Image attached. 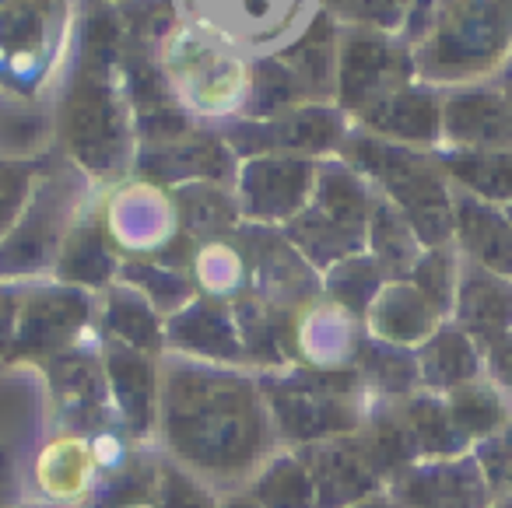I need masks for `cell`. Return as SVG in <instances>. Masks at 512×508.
I'll return each instance as SVG.
<instances>
[{
	"instance_id": "obj_1",
	"label": "cell",
	"mask_w": 512,
	"mask_h": 508,
	"mask_svg": "<svg viewBox=\"0 0 512 508\" xmlns=\"http://www.w3.org/2000/svg\"><path fill=\"white\" fill-rule=\"evenodd\" d=\"M123 25L116 4L88 0L78 29V57L60 92L53 130L78 169L99 179H116L137 158L134 113L123 92Z\"/></svg>"
},
{
	"instance_id": "obj_2",
	"label": "cell",
	"mask_w": 512,
	"mask_h": 508,
	"mask_svg": "<svg viewBox=\"0 0 512 508\" xmlns=\"http://www.w3.org/2000/svg\"><path fill=\"white\" fill-rule=\"evenodd\" d=\"M169 449L211 484H239L267 452V410L249 382L200 365H172L162 386Z\"/></svg>"
},
{
	"instance_id": "obj_3",
	"label": "cell",
	"mask_w": 512,
	"mask_h": 508,
	"mask_svg": "<svg viewBox=\"0 0 512 508\" xmlns=\"http://www.w3.org/2000/svg\"><path fill=\"white\" fill-rule=\"evenodd\" d=\"M341 158L383 190V197L411 221L421 246L435 249L453 242V193L442 162L407 144L383 141L369 130L348 134Z\"/></svg>"
},
{
	"instance_id": "obj_4",
	"label": "cell",
	"mask_w": 512,
	"mask_h": 508,
	"mask_svg": "<svg viewBox=\"0 0 512 508\" xmlns=\"http://www.w3.org/2000/svg\"><path fill=\"white\" fill-rule=\"evenodd\" d=\"M376 197L369 193L365 176L348 162L320 165L313 200L285 225V239L306 256L313 267H337L351 260L369 242V218Z\"/></svg>"
},
{
	"instance_id": "obj_5",
	"label": "cell",
	"mask_w": 512,
	"mask_h": 508,
	"mask_svg": "<svg viewBox=\"0 0 512 508\" xmlns=\"http://www.w3.org/2000/svg\"><path fill=\"white\" fill-rule=\"evenodd\" d=\"M362 386V375L348 368H309L288 379L274 382L267 389L274 410L278 435L288 442L313 445L327 438H341L362 424V407L355 393Z\"/></svg>"
},
{
	"instance_id": "obj_6",
	"label": "cell",
	"mask_w": 512,
	"mask_h": 508,
	"mask_svg": "<svg viewBox=\"0 0 512 508\" xmlns=\"http://www.w3.org/2000/svg\"><path fill=\"white\" fill-rule=\"evenodd\" d=\"M71 32V0H0V92L36 95Z\"/></svg>"
},
{
	"instance_id": "obj_7",
	"label": "cell",
	"mask_w": 512,
	"mask_h": 508,
	"mask_svg": "<svg viewBox=\"0 0 512 508\" xmlns=\"http://www.w3.org/2000/svg\"><path fill=\"white\" fill-rule=\"evenodd\" d=\"M162 67L183 109L193 113H228L235 102L246 106L249 67L235 57L232 43L214 32L176 29L162 50Z\"/></svg>"
},
{
	"instance_id": "obj_8",
	"label": "cell",
	"mask_w": 512,
	"mask_h": 508,
	"mask_svg": "<svg viewBox=\"0 0 512 508\" xmlns=\"http://www.w3.org/2000/svg\"><path fill=\"white\" fill-rule=\"evenodd\" d=\"M81 204V186L71 169L57 176H39L29 207L18 225L0 242V277H25L43 267H57L64 239L78 225L74 214Z\"/></svg>"
},
{
	"instance_id": "obj_9",
	"label": "cell",
	"mask_w": 512,
	"mask_h": 508,
	"mask_svg": "<svg viewBox=\"0 0 512 508\" xmlns=\"http://www.w3.org/2000/svg\"><path fill=\"white\" fill-rule=\"evenodd\" d=\"M418 74L414 53L393 32H379L369 25H351L341 36L337 60V106L351 116H365L386 95L411 85Z\"/></svg>"
},
{
	"instance_id": "obj_10",
	"label": "cell",
	"mask_w": 512,
	"mask_h": 508,
	"mask_svg": "<svg viewBox=\"0 0 512 508\" xmlns=\"http://www.w3.org/2000/svg\"><path fill=\"white\" fill-rule=\"evenodd\" d=\"M225 141L235 155H292L313 158L341 151L348 141V113L334 102H309L288 109L271 120H239L225 130Z\"/></svg>"
},
{
	"instance_id": "obj_11",
	"label": "cell",
	"mask_w": 512,
	"mask_h": 508,
	"mask_svg": "<svg viewBox=\"0 0 512 508\" xmlns=\"http://www.w3.org/2000/svg\"><path fill=\"white\" fill-rule=\"evenodd\" d=\"M320 162L292 155H260L246 158L235 176V200H239L242 218L253 225H278L292 221L302 207L313 200Z\"/></svg>"
},
{
	"instance_id": "obj_12",
	"label": "cell",
	"mask_w": 512,
	"mask_h": 508,
	"mask_svg": "<svg viewBox=\"0 0 512 508\" xmlns=\"http://www.w3.org/2000/svg\"><path fill=\"white\" fill-rule=\"evenodd\" d=\"M92 316V302L81 288L60 284V288H32L22 295L11 361L18 358H57L67 344L78 340Z\"/></svg>"
},
{
	"instance_id": "obj_13",
	"label": "cell",
	"mask_w": 512,
	"mask_h": 508,
	"mask_svg": "<svg viewBox=\"0 0 512 508\" xmlns=\"http://www.w3.org/2000/svg\"><path fill=\"white\" fill-rule=\"evenodd\" d=\"M134 169L151 186L228 183L239 176L235 151L228 148L225 134H207V130H190L176 141L137 148Z\"/></svg>"
},
{
	"instance_id": "obj_14",
	"label": "cell",
	"mask_w": 512,
	"mask_h": 508,
	"mask_svg": "<svg viewBox=\"0 0 512 508\" xmlns=\"http://www.w3.org/2000/svg\"><path fill=\"white\" fill-rule=\"evenodd\" d=\"M299 459L309 466L320 508H351L365 501L379 487V473L372 470L358 438H327V442L302 445Z\"/></svg>"
},
{
	"instance_id": "obj_15",
	"label": "cell",
	"mask_w": 512,
	"mask_h": 508,
	"mask_svg": "<svg viewBox=\"0 0 512 508\" xmlns=\"http://www.w3.org/2000/svg\"><path fill=\"white\" fill-rule=\"evenodd\" d=\"M246 242H253V249H246V263L256 277V298L285 312L292 305H306V298L316 291L313 270H309L313 263L292 242L271 235L267 228H253Z\"/></svg>"
},
{
	"instance_id": "obj_16",
	"label": "cell",
	"mask_w": 512,
	"mask_h": 508,
	"mask_svg": "<svg viewBox=\"0 0 512 508\" xmlns=\"http://www.w3.org/2000/svg\"><path fill=\"white\" fill-rule=\"evenodd\" d=\"M341 22L330 11H316L313 22L288 46L278 50V60L299 81L306 102L337 99V60H341Z\"/></svg>"
},
{
	"instance_id": "obj_17",
	"label": "cell",
	"mask_w": 512,
	"mask_h": 508,
	"mask_svg": "<svg viewBox=\"0 0 512 508\" xmlns=\"http://www.w3.org/2000/svg\"><path fill=\"white\" fill-rule=\"evenodd\" d=\"M442 137L456 151H512V109L498 92H456L442 99Z\"/></svg>"
},
{
	"instance_id": "obj_18",
	"label": "cell",
	"mask_w": 512,
	"mask_h": 508,
	"mask_svg": "<svg viewBox=\"0 0 512 508\" xmlns=\"http://www.w3.org/2000/svg\"><path fill=\"white\" fill-rule=\"evenodd\" d=\"M453 309L460 319L456 326L474 344H498L512 333V281L467 260L460 267V288H456Z\"/></svg>"
},
{
	"instance_id": "obj_19",
	"label": "cell",
	"mask_w": 512,
	"mask_h": 508,
	"mask_svg": "<svg viewBox=\"0 0 512 508\" xmlns=\"http://www.w3.org/2000/svg\"><path fill=\"white\" fill-rule=\"evenodd\" d=\"M358 120L369 134L393 144H407V148H425V144L442 141V99L432 88H421L414 81L400 92L386 95Z\"/></svg>"
},
{
	"instance_id": "obj_20",
	"label": "cell",
	"mask_w": 512,
	"mask_h": 508,
	"mask_svg": "<svg viewBox=\"0 0 512 508\" xmlns=\"http://www.w3.org/2000/svg\"><path fill=\"white\" fill-rule=\"evenodd\" d=\"M453 239L470 263L512 281V221L495 204L453 193Z\"/></svg>"
},
{
	"instance_id": "obj_21",
	"label": "cell",
	"mask_w": 512,
	"mask_h": 508,
	"mask_svg": "<svg viewBox=\"0 0 512 508\" xmlns=\"http://www.w3.org/2000/svg\"><path fill=\"white\" fill-rule=\"evenodd\" d=\"M165 340L176 351L207 361H239L246 354L239 326H235V312L214 298H193L186 309L172 312Z\"/></svg>"
},
{
	"instance_id": "obj_22",
	"label": "cell",
	"mask_w": 512,
	"mask_h": 508,
	"mask_svg": "<svg viewBox=\"0 0 512 508\" xmlns=\"http://www.w3.org/2000/svg\"><path fill=\"white\" fill-rule=\"evenodd\" d=\"M400 508H484V480L470 463H442L397 477Z\"/></svg>"
},
{
	"instance_id": "obj_23",
	"label": "cell",
	"mask_w": 512,
	"mask_h": 508,
	"mask_svg": "<svg viewBox=\"0 0 512 508\" xmlns=\"http://www.w3.org/2000/svg\"><path fill=\"white\" fill-rule=\"evenodd\" d=\"M102 368H106L109 393H113V400L127 414L130 428L137 435H144L151 428V421H155V400H158V379L151 358L134 351V347L106 340V361H102Z\"/></svg>"
},
{
	"instance_id": "obj_24",
	"label": "cell",
	"mask_w": 512,
	"mask_h": 508,
	"mask_svg": "<svg viewBox=\"0 0 512 508\" xmlns=\"http://www.w3.org/2000/svg\"><path fill=\"white\" fill-rule=\"evenodd\" d=\"M53 396L67 421L99 424L109 410L106 368L88 354H57L53 358Z\"/></svg>"
},
{
	"instance_id": "obj_25",
	"label": "cell",
	"mask_w": 512,
	"mask_h": 508,
	"mask_svg": "<svg viewBox=\"0 0 512 508\" xmlns=\"http://www.w3.org/2000/svg\"><path fill=\"white\" fill-rule=\"evenodd\" d=\"M235 326H239L242 351L249 354L260 365H281L295 354V340L299 330L288 319L285 309L278 305H267L264 298L246 295L235 302Z\"/></svg>"
},
{
	"instance_id": "obj_26",
	"label": "cell",
	"mask_w": 512,
	"mask_h": 508,
	"mask_svg": "<svg viewBox=\"0 0 512 508\" xmlns=\"http://www.w3.org/2000/svg\"><path fill=\"white\" fill-rule=\"evenodd\" d=\"M239 200L225 183H190L176 190V228L193 242H218L239 228Z\"/></svg>"
},
{
	"instance_id": "obj_27",
	"label": "cell",
	"mask_w": 512,
	"mask_h": 508,
	"mask_svg": "<svg viewBox=\"0 0 512 508\" xmlns=\"http://www.w3.org/2000/svg\"><path fill=\"white\" fill-rule=\"evenodd\" d=\"M113 235L102 221H78L57 256V277L74 288H99L116 274Z\"/></svg>"
},
{
	"instance_id": "obj_28",
	"label": "cell",
	"mask_w": 512,
	"mask_h": 508,
	"mask_svg": "<svg viewBox=\"0 0 512 508\" xmlns=\"http://www.w3.org/2000/svg\"><path fill=\"white\" fill-rule=\"evenodd\" d=\"M365 246H369V256L379 263V270H383L390 281L411 277V270L418 267L421 253H425V246H421L411 221H407L386 197H376V204H372L369 242H365Z\"/></svg>"
},
{
	"instance_id": "obj_29",
	"label": "cell",
	"mask_w": 512,
	"mask_h": 508,
	"mask_svg": "<svg viewBox=\"0 0 512 508\" xmlns=\"http://www.w3.org/2000/svg\"><path fill=\"white\" fill-rule=\"evenodd\" d=\"M369 319H372V330L386 344H407V340H421L428 333H435L432 326L439 319V312L428 305V298L411 281H393L372 302Z\"/></svg>"
},
{
	"instance_id": "obj_30",
	"label": "cell",
	"mask_w": 512,
	"mask_h": 508,
	"mask_svg": "<svg viewBox=\"0 0 512 508\" xmlns=\"http://www.w3.org/2000/svg\"><path fill=\"white\" fill-rule=\"evenodd\" d=\"M421 382L432 389H460L477 379L481 361H477V344L460 330V326H439L425 340L418 354Z\"/></svg>"
},
{
	"instance_id": "obj_31",
	"label": "cell",
	"mask_w": 512,
	"mask_h": 508,
	"mask_svg": "<svg viewBox=\"0 0 512 508\" xmlns=\"http://www.w3.org/2000/svg\"><path fill=\"white\" fill-rule=\"evenodd\" d=\"M102 330L106 340L123 347H134L141 354H151L165 344V330L158 323V312L141 291L130 284H120L106 295V309H102Z\"/></svg>"
},
{
	"instance_id": "obj_32",
	"label": "cell",
	"mask_w": 512,
	"mask_h": 508,
	"mask_svg": "<svg viewBox=\"0 0 512 508\" xmlns=\"http://www.w3.org/2000/svg\"><path fill=\"white\" fill-rule=\"evenodd\" d=\"M442 169L470 197L484 204H512V151H453L442 158Z\"/></svg>"
},
{
	"instance_id": "obj_33",
	"label": "cell",
	"mask_w": 512,
	"mask_h": 508,
	"mask_svg": "<svg viewBox=\"0 0 512 508\" xmlns=\"http://www.w3.org/2000/svg\"><path fill=\"white\" fill-rule=\"evenodd\" d=\"M249 498L260 508H320L316 484L309 466L299 459V452L278 456L249 487Z\"/></svg>"
},
{
	"instance_id": "obj_34",
	"label": "cell",
	"mask_w": 512,
	"mask_h": 508,
	"mask_svg": "<svg viewBox=\"0 0 512 508\" xmlns=\"http://www.w3.org/2000/svg\"><path fill=\"white\" fill-rule=\"evenodd\" d=\"M400 421H404L407 435H411L418 456H449V452L463 449L467 438L449 417V407L432 396H411L400 403Z\"/></svg>"
},
{
	"instance_id": "obj_35",
	"label": "cell",
	"mask_w": 512,
	"mask_h": 508,
	"mask_svg": "<svg viewBox=\"0 0 512 508\" xmlns=\"http://www.w3.org/2000/svg\"><path fill=\"white\" fill-rule=\"evenodd\" d=\"M358 375L365 386L386 396H407L421 382L418 358L400 351L397 344H386V340H362L358 344Z\"/></svg>"
},
{
	"instance_id": "obj_36",
	"label": "cell",
	"mask_w": 512,
	"mask_h": 508,
	"mask_svg": "<svg viewBox=\"0 0 512 508\" xmlns=\"http://www.w3.org/2000/svg\"><path fill=\"white\" fill-rule=\"evenodd\" d=\"M386 274L379 270V263L372 256L358 253L351 260H341L337 267L327 270V295L334 298L337 309H344L348 316H362L372 309V302L379 298V291L386 288Z\"/></svg>"
},
{
	"instance_id": "obj_37",
	"label": "cell",
	"mask_w": 512,
	"mask_h": 508,
	"mask_svg": "<svg viewBox=\"0 0 512 508\" xmlns=\"http://www.w3.org/2000/svg\"><path fill=\"white\" fill-rule=\"evenodd\" d=\"M123 281L130 284L134 291H141L155 312H179L193 302V284L186 281L179 270L165 267V263H155V260H130L123 263Z\"/></svg>"
},
{
	"instance_id": "obj_38",
	"label": "cell",
	"mask_w": 512,
	"mask_h": 508,
	"mask_svg": "<svg viewBox=\"0 0 512 508\" xmlns=\"http://www.w3.org/2000/svg\"><path fill=\"white\" fill-rule=\"evenodd\" d=\"M446 407L463 438H481V435L488 438L505 424L502 396L488 386H477V382H467V386L453 389Z\"/></svg>"
},
{
	"instance_id": "obj_39",
	"label": "cell",
	"mask_w": 512,
	"mask_h": 508,
	"mask_svg": "<svg viewBox=\"0 0 512 508\" xmlns=\"http://www.w3.org/2000/svg\"><path fill=\"white\" fill-rule=\"evenodd\" d=\"M407 281L428 298L435 312H449L456 305V288H460V260H456L453 246H435L425 249L418 267L411 270Z\"/></svg>"
},
{
	"instance_id": "obj_40",
	"label": "cell",
	"mask_w": 512,
	"mask_h": 508,
	"mask_svg": "<svg viewBox=\"0 0 512 508\" xmlns=\"http://www.w3.org/2000/svg\"><path fill=\"white\" fill-rule=\"evenodd\" d=\"M39 183V165L15 162V158H0V242L8 239V232L18 225L22 211L29 207L32 190Z\"/></svg>"
},
{
	"instance_id": "obj_41",
	"label": "cell",
	"mask_w": 512,
	"mask_h": 508,
	"mask_svg": "<svg viewBox=\"0 0 512 508\" xmlns=\"http://www.w3.org/2000/svg\"><path fill=\"white\" fill-rule=\"evenodd\" d=\"M50 137V123L32 109L0 106V151L15 162H29L32 151H39Z\"/></svg>"
},
{
	"instance_id": "obj_42",
	"label": "cell",
	"mask_w": 512,
	"mask_h": 508,
	"mask_svg": "<svg viewBox=\"0 0 512 508\" xmlns=\"http://www.w3.org/2000/svg\"><path fill=\"white\" fill-rule=\"evenodd\" d=\"M99 508H158V463H144L116 473Z\"/></svg>"
},
{
	"instance_id": "obj_43",
	"label": "cell",
	"mask_w": 512,
	"mask_h": 508,
	"mask_svg": "<svg viewBox=\"0 0 512 508\" xmlns=\"http://www.w3.org/2000/svg\"><path fill=\"white\" fill-rule=\"evenodd\" d=\"M158 508H218L214 494L176 463H158Z\"/></svg>"
},
{
	"instance_id": "obj_44",
	"label": "cell",
	"mask_w": 512,
	"mask_h": 508,
	"mask_svg": "<svg viewBox=\"0 0 512 508\" xmlns=\"http://www.w3.org/2000/svg\"><path fill=\"white\" fill-rule=\"evenodd\" d=\"M46 459H53L57 477L50 480V491L57 494H74L78 487H85L88 473H92V459H88L85 442H60L57 449L46 452Z\"/></svg>"
},
{
	"instance_id": "obj_45",
	"label": "cell",
	"mask_w": 512,
	"mask_h": 508,
	"mask_svg": "<svg viewBox=\"0 0 512 508\" xmlns=\"http://www.w3.org/2000/svg\"><path fill=\"white\" fill-rule=\"evenodd\" d=\"M418 4L421 0H358V15L351 25H369V29L397 36L407 25V18L418 11Z\"/></svg>"
},
{
	"instance_id": "obj_46",
	"label": "cell",
	"mask_w": 512,
	"mask_h": 508,
	"mask_svg": "<svg viewBox=\"0 0 512 508\" xmlns=\"http://www.w3.org/2000/svg\"><path fill=\"white\" fill-rule=\"evenodd\" d=\"M481 470H484V477H488V484H495V480L512 473V428H498L495 435L484 438Z\"/></svg>"
},
{
	"instance_id": "obj_47",
	"label": "cell",
	"mask_w": 512,
	"mask_h": 508,
	"mask_svg": "<svg viewBox=\"0 0 512 508\" xmlns=\"http://www.w3.org/2000/svg\"><path fill=\"white\" fill-rule=\"evenodd\" d=\"M18 312H22V295L11 288H0V354H4V358H8L11 344H15Z\"/></svg>"
},
{
	"instance_id": "obj_48",
	"label": "cell",
	"mask_w": 512,
	"mask_h": 508,
	"mask_svg": "<svg viewBox=\"0 0 512 508\" xmlns=\"http://www.w3.org/2000/svg\"><path fill=\"white\" fill-rule=\"evenodd\" d=\"M488 354H491V372H495V379L505 386V393H512V333L498 340V344H491Z\"/></svg>"
},
{
	"instance_id": "obj_49",
	"label": "cell",
	"mask_w": 512,
	"mask_h": 508,
	"mask_svg": "<svg viewBox=\"0 0 512 508\" xmlns=\"http://www.w3.org/2000/svg\"><path fill=\"white\" fill-rule=\"evenodd\" d=\"M351 508H400L397 501H386V498H365V501H358V505H351Z\"/></svg>"
},
{
	"instance_id": "obj_50",
	"label": "cell",
	"mask_w": 512,
	"mask_h": 508,
	"mask_svg": "<svg viewBox=\"0 0 512 508\" xmlns=\"http://www.w3.org/2000/svg\"><path fill=\"white\" fill-rule=\"evenodd\" d=\"M225 508H260V505H256L253 498H235V501H228Z\"/></svg>"
},
{
	"instance_id": "obj_51",
	"label": "cell",
	"mask_w": 512,
	"mask_h": 508,
	"mask_svg": "<svg viewBox=\"0 0 512 508\" xmlns=\"http://www.w3.org/2000/svg\"><path fill=\"white\" fill-rule=\"evenodd\" d=\"M505 214H509V221H512V204H509V211H505Z\"/></svg>"
},
{
	"instance_id": "obj_52",
	"label": "cell",
	"mask_w": 512,
	"mask_h": 508,
	"mask_svg": "<svg viewBox=\"0 0 512 508\" xmlns=\"http://www.w3.org/2000/svg\"><path fill=\"white\" fill-rule=\"evenodd\" d=\"M106 4H120V0H106Z\"/></svg>"
},
{
	"instance_id": "obj_53",
	"label": "cell",
	"mask_w": 512,
	"mask_h": 508,
	"mask_svg": "<svg viewBox=\"0 0 512 508\" xmlns=\"http://www.w3.org/2000/svg\"><path fill=\"white\" fill-rule=\"evenodd\" d=\"M509 484H512V473H509Z\"/></svg>"
}]
</instances>
